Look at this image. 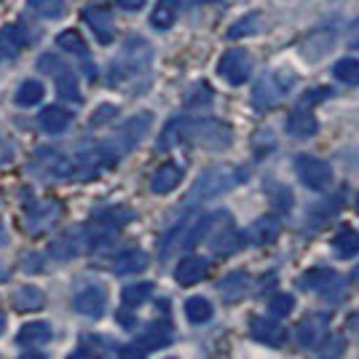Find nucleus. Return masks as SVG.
<instances>
[{
  "label": "nucleus",
  "mask_w": 359,
  "mask_h": 359,
  "mask_svg": "<svg viewBox=\"0 0 359 359\" xmlns=\"http://www.w3.org/2000/svg\"><path fill=\"white\" fill-rule=\"evenodd\" d=\"M244 172L241 169H233V166H212L207 169L201 177L196 180V185L188 194V204H198V201H207V198H215V196L231 191L233 185H239Z\"/></svg>",
  "instance_id": "nucleus-1"
},
{
  "label": "nucleus",
  "mask_w": 359,
  "mask_h": 359,
  "mask_svg": "<svg viewBox=\"0 0 359 359\" xmlns=\"http://www.w3.org/2000/svg\"><path fill=\"white\" fill-rule=\"evenodd\" d=\"M298 81V75L292 70H276V73L263 75L252 89V105L255 110H271L273 105L282 102L287 91L292 89V83Z\"/></svg>",
  "instance_id": "nucleus-2"
},
{
  "label": "nucleus",
  "mask_w": 359,
  "mask_h": 359,
  "mask_svg": "<svg viewBox=\"0 0 359 359\" xmlns=\"http://www.w3.org/2000/svg\"><path fill=\"white\" fill-rule=\"evenodd\" d=\"M231 140H233V132L223 121L207 118L188 123V142H194V145H201L207 150H223L231 145Z\"/></svg>",
  "instance_id": "nucleus-3"
},
{
  "label": "nucleus",
  "mask_w": 359,
  "mask_h": 359,
  "mask_svg": "<svg viewBox=\"0 0 359 359\" xmlns=\"http://www.w3.org/2000/svg\"><path fill=\"white\" fill-rule=\"evenodd\" d=\"M150 123H153V116L150 113H140V116H132L129 121H123L118 129H116V135L113 140L107 142L105 148L118 158L123 153H129L132 148H137L140 142H142V137L148 135Z\"/></svg>",
  "instance_id": "nucleus-4"
},
{
  "label": "nucleus",
  "mask_w": 359,
  "mask_h": 359,
  "mask_svg": "<svg viewBox=\"0 0 359 359\" xmlns=\"http://www.w3.org/2000/svg\"><path fill=\"white\" fill-rule=\"evenodd\" d=\"M217 73L231 86H241V83H247V78L252 73V57L244 48H228L217 62Z\"/></svg>",
  "instance_id": "nucleus-5"
},
{
  "label": "nucleus",
  "mask_w": 359,
  "mask_h": 359,
  "mask_svg": "<svg viewBox=\"0 0 359 359\" xmlns=\"http://www.w3.org/2000/svg\"><path fill=\"white\" fill-rule=\"evenodd\" d=\"M295 172H298L300 182L311 191H325L332 182V169L327 161L314 158V156H298L295 158Z\"/></svg>",
  "instance_id": "nucleus-6"
},
{
  "label": "nucleus",
  "mask_w": 359,
  "mask_h": 359,
  "mask_svg": "<svg viewBox=\"0 0 359 359\" xmlns=\"http://www.w3.org/2000/svg\"><path fill=\"white\" fill-rule=\"evenodd\" d=\"M83 19L89 22V27L94 30L97 41L102 46L113 43V35H116V22H113V14L107 6H89L83 8Z\"/></svg>",
  "instance_id": "nucleus-7"
},
{
  "label": "nucleus",
  "mask_w": 359,
  "mask_h": 359,
  "mask_svg": "<svg viewBox=\"0 0 359 359\" xmlns=\"http://www.w3.org/2000/svg\"><path fill=\"white\" fill-rule=\"evenodd\" d=\"M105 290L100 285H91L86 287V290H81L78 295H75L73 306L78 314L83 316H91V319H97V316H102V311H105Z\"/></svg>",
  "instance_id": "nucleus-8"
},
{
  "label": "nucleus",
  "mask_w": 359,
  "mask_h": 359,
  "mask_svg": "<svg viewBox=\"0 0 359 359\" xmlns=\"http://www.w3.org/2000/svg\"><path fill=\"white\" fill-rule=\"evenodd\" d=\"M316 129H319V123H316L314 113L309 110V105H303V102H300V105L290 113V118H287V132L292 137H298V140L314 137Z\"/></svg>",
  "instance_id": "nucleus-9"
},
{
  "label": "nucleus",
  "mask_w": 359,
  "mask_h": 359,
  "mask_svg": "<svg viewBox=\"0 0 359 359\" xmlns=\"http://www.w3.org/2000/svg\"><path fill=\"white\" fill-rule=\"evenodd\" d=\"M250 332H252L255 341H260V344H266V346L287 344V330L282 327V325H276V322H271V319L255 316L252 322H250Z\"/></svg>",
  "instance_id": "nucleus-10"
},
{
  "label": "nucleus",
  "mask_w": 359,
  "mask_h": 359,
  "mask_svg": "<svg viewBox=\"0 0 359 359\" xmlns=\"http://www.w3.org/2000/svg\"><path fill=\"white\" fill-rule=\"evenodd\" d=\"M279 233H282V225L276 217H257L247 231V241L255 247H269L279 239Z\"/></svg>",
  "instance_id": "nucleus-11"
},
{
  "label": "nucleus",
  "mask_w": 359,
  "mask_h": 359,
  "mask_svg": "<svg viewBox=\"0 0 359 359\" xmlns=\"http://www.w3.org/2000/svg\"><path fill=\"white\" fill-rule=\"evenodd\" d=\"M30 43L25 27L22 25H11V27H3L0 30V60H16L22 54V48Z\"/></svg>",
  "instance_id": "nucleus-12"
},
{
  "label": "nucleus",
  "mask_w": 359,
  "mask_h": 359,
  "mask_svg": "<svg viewBox=\"0 0 359 359\" xmlns=\"http://www.w3.org/2000/svg\"><path fill=\"white\" fill-rule=\"evenodd\" d=\"M180 180H182V166H177V164L158 166V169L153 172V177H150V191L158 196L172 194L180 185Z\"/></svg>",
  "instance_id": "nucleus-13"
},
{
  "label": "nucleus",
  "mask_w": 359,
  "mask_h": 359,
  "mask_svg": "<svg viewBox=\"0 0 359 359\" xmlns=\"http://www.w3.org/2000/svg\"><path fill=\"white\" fill-rule=\"evenodd\" d=\"M207 260L204 257H185V260H180V266L175 269V279H177V285L182 287H191L196 282H201L204 276H207Z\"/></svg>",
  "instance_id": "nucleus-14"
},
{
  "label": "nucleus",
  "mask_w": 359,
  "mask_h": 359,
  "mask_svg": "<svg viewBox=\"0 0 359 359\" xmlns=\"http://www.w3.org/2000/svg\"><path fill=\"white\" fill-rule=\"evenodd\" d=\"M70 121H73V116L65 107H57V105L43 107L41 116H38V123H41V129H43L46 135H62L70 126Z\"/></svg>",
  "instance_id": "nucleus-15"
},
{
  "label": "nucleus",
  "mask_w": 359,
  "mask_h": 359,
  "mask_svg": "<svg viewBox=\"0 0 359 359\" xmlns=\"http://www.w3.org/2000/svg\"><path fill=\"white\" fill-rule=\"evenodd\" d=\"M241 244H244V236H241L239 231H233V225L225 223L217 233H215V239H212V252L225 257V255H233L241 250Z\"/></svg>",
  "instance_id": "nucleus-16"
},
{
  "label": "nucleus",
  "mask_w": 359,
  "mask_h": 359,
  "mask_svg": "<svg viewBox=\"0 0 359 359\" xmlns=\"http://www.w3.org/2000/svg\"><path fill=\"white\" fill-rule=\"evenodd\" d=\"M325 327H327V316H325V314L306 316V319H303V322L298 325V341H300V346L311 348L314 344H319V338H322Z\"/></svg>",
  "instance_id": "nucleus-17"
},
{
  "label": "nucleus",
  "mask_w": 359,
  "mask_h": 359,
  "mask_svg": "<svg viewBox=\"0 0 359 359\" xmlns=\"http://www.w3.org/2000/svg\"><path fill=\"white\" fill-rule=\"evenodd\" d=\"M298 285L303 287V290H316V292H325L327 287L341 285V279H338V273H335V271H330V269H311V271H306V273L300 276Z\"/></svg>",
  "instance_id": "nucleus-18"
},
{
  "label": "nucleus",
  "mask_w": 359,
  "mask_h": 359,
  "mask_svg": "<svg viewBox=\"0 0 359 359\" xmlns=\"http://www.w3.org/2000/svg\"><path fill=\"white\" fill-rule=\"evenodd\" d=\"M148 269V255L142 250H126L118 257H113V271L116 273H137Z\"/></svg>",
  "instance_id": "nucleus-19"
},
{
  "label": "nucleus",
  "mask_w": 359,
  "mask_h": 359,
  "mask_svg": "<svg viewBox=\"0 0 359 359\" xmlns=\"http://www.w3.org/2000/svg\"><path fill=\"white\" fill-rule=\"evenodd\" d=\"M51 325H46V322H30V325H25V327L19 330V335H16V341L22 346H43L51 341Z\"/></svg>",
  "instance_id": "nucleus-20"
},
{
  "label": "nucleus",
  "mask_w": 359,
  "mask_h": 359,
  "mask_svg": "<svg viewBox=\"0 0 359 359\" xmlns=\"http://www.w3.org/2000/svg\"><path fill=\"white\" fill-rule=\"evenodd\" d=\"M177 19V0H158V6L150 14V25L156 30H169Z\"/></svg>",
  "instance_id": "nucleus-21"
},
{
  "label": "nucleus",
  "mask_w": 359,
  "mask_h": 359,
  "mask_svg": "<svg viewBox=\"0 0 359 359\" xmlns=\"http://www.w3.org/2000/svg\"><path fill=\"white\" fill-rule=\"evenodd\" d=\"M43 292L38 287H19V292L14 295V309L16 311H38L43 309Z\"/></svg>",
  "instance_id": "nucleus-22"
},
{
  "label": "nucleus",
  "mask_w": 359,
  "mask_h": 359,
  "mask_svg": "<svg viewBox=\"0 0 359 359\" xmlns=\"http://www.w3.org/2000/svg\"><path fill=\"white\" fill-rule=\"evenodd\" d=\"M332 252L338 257H354L359 252V233L351 228H344L335 239H332Z\"/></svg>",
  "instance_id": "nucleus-23"
},
{
  "label": "nucleus",
  "mask_w": 359,
  "mask_h": 359,
  "mask_svg": "<svg viewBox=\"0 0 359 359\" xmlns=\"http://www.w3.org/2000/svg\"><path fill=\"white\" fill-rule=\"evenodd\" d=\"M57 91H60L62 100L67 102H81V89H78V81L70 67H62L57 73Z\"/></svg>",
  "instance_id": "nucleus-24"
},
{
  "label": "nucleus",
  "mask_w": 359,
  "mask_h": 359,
  "mask_svg": "<svg viewBox=\"0 0 359 359\" xmlns=\"http://www.w3.org/2000/svg\"><path fill=\"white\" fill-rule=\"evenodd\" d=\"M250 287V279L247 273H228L223 282H220V295L225 300H239Z\"/></svg>",
  "instance_id": "nucleus-25"
},
{
  "label": "nucleus",
  "mask_w": 359,
  "mask_h": 359,
  "mask_svg": "<svg viewBox=\"0 0 359 359\" xmlns=\"http://www.w3.org/2000/svg\"><path fill=\"white\" fill-rule=\"evenodd\" d=\"M150 295H153V285H150V282H140V285L123 287L121 300H123L126 309H137V306H142L145 300H150Z\"/></svg>",
  "instance_id": "nucleus-26"
},
{
  "label": "nucleus",
  "mask_w": 359,
  "mask_h": 359,
  "mask_svg": "<svg viewBox=\"0 0 359 359\" xmlns=\"http://www.w3.org/2000/svg\"><path fill=\"white\" fill-rule=\"evenodd\" d=\"M185 316H188L194 325L210 322V319H212V303L207 298H201V295L188 298V303H185Z\"/></svg>",
  "instance_id": "nucleus-27"
},
{
  "label": "nucleus",
  "mask_w": 359,
  "mask_h": 359,
  "mask_svg": "<svg viewBox=\"0 0 359 359\" xmlns=\"http://www.w3.org/2000/svg\"><path fill=\"white\" fill-rule=\"evenodd\" d=\"M43 100V86L38 83V81H25L19 91H16V102L22 107H30V105H38Z\"/></svg>",
  "instance_id": "nucleus-28"
},
{
  "label": "nucleus",
  "mask_w": 359,
  "mask_h": 359,
  "mask_svg": "<svg viewBox=\"0 0 359 359\" xmlns=\"http://www.w3.org/2000/svg\"><path fill=\"white\" fill-rule=\"evenodd\" d=\"M332 75H335L338 81H344V83H359V60L346 57V60L335 62V65H332Z\"/></svg>",
  "instance_id": "nucleus-29"
},
{
  "label": "nucleus",
  "mask_w": 359,
  "mask_h": 359,
  "mask_svg": "<svg viewBox=\"0 0 359 359\" xmlns=\"http://www.w3.org/2000/svg\"><path fill=\"white\" fill-rule=\"evenodd\" d=\"M169 330L164 327V325H150L145 332H142V338H140V344L145 346V348H158V346H166L169 344Z\"/></svg>",
  "instance_id": "nucleus-30"
},
{
  "label": "nucleus",
  "mask_w": 359,
  "mask_h": 359,
  "mask_svg": "<svg viewBox=\"0 0 359 359\" xmlns=\"http://www.w3.org/2000/svg\"><path fill=\"white\" fill-rule=\"evenodd\" d=\"M260 30V14H247L241 16L239 22L228 30V38L231 41H236V38H244V35H252V32Z\"/></svg>",
  "instance_id": "nucleus-31"
},
{
  "label": "nucleus",
  "mask_w": 359,
  "mask_h": 359,
  "mask_svg": "<svg viewBox=\"0 0 359 359\" xmlns=\"http://www.w3.org/2000/svg\"><path fill=\"white\" fill-rule=\"evenodd\" d=\"M30 8L43 19H60L65 14V3L62 0H30Z\"/></svg>",
  "instance_id": "nucleus-32"
},
{
  "label": "nucleus",
  "mask_w": 359,
  "mask_h": 359,
  "mask_svg": "<svg viewBox=\"0 0 359 359\" xmlns=\"http://www.w3.org/2000/svg\"><path fill=\"white\" fill-rule=\"evenodd\" d=\"M57 43H60L65 51H73V54H81V57H86V43H83V38H81V35H78L75 30L60 32Z\"/></svg>",
  "instance_id": "nucleus-33"
},
{
  "label": "nucleus",
  "mask_w": 359,
  "mask_h": 359,
  "mask_svg": "<svg viewBox=\"0 0 359 359\" xmlns=\"http://www.w3.org/2000/svg\"><path fill=\"white\" fill-rule=\"evenodd\" d=\"M271 314L273 316H287L292 309H295V298L292 295H287V292H279V295H273L269 303Z\"/></svg>",
  "instance_id": "nucleus-34"
},
{
  "label": "nucleus",
  "mask_w": 359,
  "mask_h": 359,
  "mask_svg": "<svg viewBox=\"0 0 359 359\" xmlns=\"http://www.w3.org/2000/svg\"><path fill=\"white\" fill-rule=\"evenodd\" d=\"M207 102H212V89L207 83H196L194 91L185 97V105L188 107H201L207 105Z\"/></svg>",
  "instance_id": "nucleus-35"
},
{
  "label": "nucleus",
  "mask_w": 359,
  "mask_h": 359,
  "mask_svg": "<svg viewBox=\"0 0 359 359\" xmlns=\"http://www.w3.org/2000/svg\"><path fill=\"white\" fill-rule=\"evenodd\" d=\"M118 116V107L116 105H102L94 116H91V126H105V123H110V121Z\"/></svg>",
  "instance_id": "nucleus-36"
},
{
  "label": "nucleus",
  "mask_w": 359,
  "mask_h": 359,
  "mask_svg": "<svg viewBox=\"0 0 359 359\" xmlns=\"http://www.w3.org/2000/svg\"><path fill=\"white\" fill-rule=\"evenodd\" d=\"M145 357H148V348L140 344V341H137V344L123 346L118 354V359H145Z\"/></svg>",
  "instance_id": "nucleus-37"
},
{
  "label": "nucleus",
  "mask_w": 359,
  "mask_h": 359,
  "mask_svg": "<svg viewBox=\"0 0 359 359\" xmlns=\"http://www.w3.org/2000/svg\"><path fill=\"white\" fill-rule=\"evenodd\" d=\"M38 67L43 70V73H60L62 70V62H60V57H54V54H46V57H41L38 60Z\"/></svg>",
  "instance_id": "nucleus-38"
},
{
  "label": "nucleus",
  "mask_w": 359,
  "mask_h": 359,
  "mask_svg": "<svg viewBox=\"0 0 359 359\" xmlns=\"http://www.w3.org/2000/svg\"><path fill=\"white\" fill-rule=\"evenodd\" d=\"M330 97V89H311L303 94V105H311V102H322V100H327Z\"/></svg>",
  "instance_id": "nucleus-39"
},
{
  "label": "nucleus",
  "mask_w": 359,
  "mask_h": 359,
  "mask_svg": "<svg viewBox=\"0 0 359 359\" xmlns=\"http://www.w3.org/2000/svg\"><path fill=\"white\" fill-rule=\"evenodd\" d=\"M346 43L351 46V48H359V19L351 22V27L346 32Z\"/></svg>",
  "instance_id": "nucleus-40"
},
{
  "label": "nucleus",
  "mask_w": 359,
  "mask_h": 359,
  "mask_svg": "<svg viewBox=\"0 0 359 359\" xmlns=\"http://www.w3.org/2000/svg\"><path fill=\"white\" fill-rule=\"evenodd\" d=\"M116 3H118V8H123V11H140L145 6V0H116Z\"/></svg>",
  "instance_id": "nucleus-41"
},
{
  "label": "nucleus",
  "mask_w": 359,
  "mask_h": 359,
  "mask_svg": "<svg viewBox=\"0 0 359 359\" xmlns=\"http://www.w3.org/2000/svg\"><path fill=\"white\" fill-rule=\"evenodd\" d=\"M67 359H97V357H94L91 351H86V348H75V351Z\"/></svg>",
  "instance_id": "nucleus-42"
},
{
  "label": "nucleus",
  "mask_w": 359,
  "mask_h": 359,
  "mask_svg": "<svg viewBox=\"0 0 359 359\" xmlns=\"http://www.w3.org/2000/svg\"><path fill=\"white\" fill-rule=\"evenodd\" d=\"M19 359H46V357L41 354V351H25V354H22Z\"/></svg>",
  "instance_id": "nucleus-43"
},
{
  "label": "nucleus",
  "mask_w": 359,
  "mask_h": 359,
  "mask_svg": "<svg viewBox=\"0 0 359 359\" xmlns=\"http://www.w3.org/2000/svg\"><path fill=\"white\" fill-rule=\"evenodd\" d=\"M198 3H204V0H177V6H198Z\"/></svg>",
  "instance_id": "nucleus-44"
},
{
  "label": "nucleus",
  "mask_w": 359,
  "mask_h": 359,
  "mask_svg": "<svg viewBox=\"0 0 359 359\" xmlns=\"http://www.w3.org/2000/svg\"><path fill=\"white\" fill-rule=\"evenodd\" d=\"M357 215H359V194H357Z\"/></svg>",
  "instance_id": "nucleus-45"
},
{
  "label": "nucleus",
  "mask_w": 359,
  "mask_h": 359,
  "mask_svg": "<svg viewBox=\"0 0 359 359\" xmlns=\"http://www.w3.org/2000/svg\"><path fill=\"white\" fill-rule=\"evenodd\" d=\"M0 330H3V316H0Z\"/></svg>",
  "instance_id": "nucleus-46"
}]
</instances>
